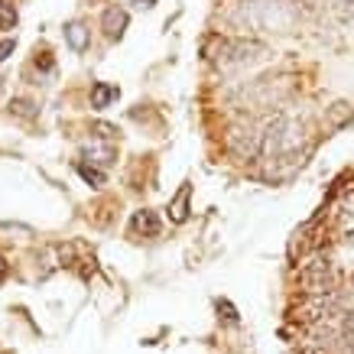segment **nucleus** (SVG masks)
<instances>
[{"label":"nucleus","instance_id":"obj_1","mask_svg":"<svg viewBox=\"0 0 354 354\" xmlns=\"http://www.w3.org/2000/svg\"><path fill=\"white\" fill-rule=\"evenodd\" d=\"M302 283H306V290L309 292H332L338 277H335V263L328 257H319V260H309L306 267H302Z\"/></svg>","mask_w":354,"mask_h":354},{"label":"nucleus","instance_id":"obj_2","mask_svg":"<svg viewBox=\"0 0 354 354\" xmlns=\"http://www.w3.org/2000/svg\"><path fill=\"white\" fill-rule=\"evenodd\" d=\"M124 30H127V10L108 7V10H104V32H108V39H120Z\"/></svg>","mask_w":354,"mask_h":354},{"label":"nucleus","instance_id":"obj_3","mask_svg":"<svg viewBox=\"0 0 354 354\" xmlns=\"http://www.w3.org/2000/svg\"><path fill=\"white\" fill-rule=\"evenodd\" d=\"M65 39H68V46H72L75 53H85L88 43H91V30H88L85 23H68V26H65Z\"/></svg>","mask_w":354,"mask_h":354},{"label":"nucleus","instance_id":"obj_4","mask_svg":"<svg viewBox=\"0 0 354 354\" xmlns=\"http://www.w3.org/2000/svg\"><path fill=\"white\" fill-rule=\"evenodd\" d=\"M189 195H192V189H189V185H183V189H179V195H176V202L169 205V218L176 221V225H183L185 215H189V212H185V208H189Z\"/></svg>","mask_w":354,"mask_h":354},{"label":"nucleus","instance_id":"obj_5","mask_svg":"<svg viewBox=\"0 0 354 354\" xmlns=\"http://www.w3.org/2000/svg\"><path fill=\"white\" fill-rule=\"evenodd\" d=\"M114 97H118V88L114 85H104V82H101V85L91 88V104H95V108H108Z\"/></svg>","mask_w":354,"mask_h":354},{"label":"nucleus","instance_id":"obj_6","mask_svg":"<svg viewBox=\"0 0 354 354\" xmlns=\"http://www.w3.org/2000/svg\"><path fill=\"white\" fill-rule=\"evenodd\" d=\"M133 227L137 231H147V234H160V221H156V215L153 212H140L137 218H133Z\"/></svg>","mask_w":354,"mask_h":354},{"label":"nucleus","instance_id":"obj_7","mask_svg":"<svg viewBox=\"0 0 354 354\" xmlns=\"http://www.w3.org/2000/svg\"><path fill=\"white\" fill-rule=\"evenodd\" d=\"M348 118H351V108H348V104H332V108H328V127H342Z\"/></svg>","mask_w":354,"mask_h":354},{"label":"nucleus","instance_id":"obj_8","mask_svg":"<svg viewBox=\"0 0 354 354\" xmlns=\"http://www.w3.org/2000/svg\"><path fill=\"white\" fill-rule=\"evenodd\" d=\"M13 26H17V10H13V3L0 0V30H13Z\"/></svg>","mask_w":354,"mask_h":354},{"label":"nucleus","instance_id":"obj_9","mask_svg":"<svg viewBox=\"0 0 354 354\" xmlns=\"http://www.w3.org/2000/svg\"><path fill=\"white\" fill-rule=\"evenodd\" d=\"M78 169H82V176H85V179H88L91 185H101V183H104V172L91 169V166H78Z\"/></svg>","mask_w":354,"mask_h":354},{"label":"nucleus","instance_id":"obj_10","mask_svg":"<svg viewBox=\"0 0 354 354\" xmlns=\"http://www.w3.org/2000/svg\"><path fill=\"white\" fill-rule=\"evenodd\" d=\"M10 53H13V39H3V43H0V62H3Z\"/></svg>","mask_w":354,"mask_h":354},{"label":"nucleus","instance_id":"obj_11","mask_svg":"<svg viewBox=\"0 0 354 354\" xmlns=\"http://www.w3.org/2000/svg\"><path fill=\"white\" fill-rule=\"evenodd\" d=\"M140 3H143V7H153V0H140Z\"/></svg>","mask_w":354,"mask_h":354}]
</instances>
